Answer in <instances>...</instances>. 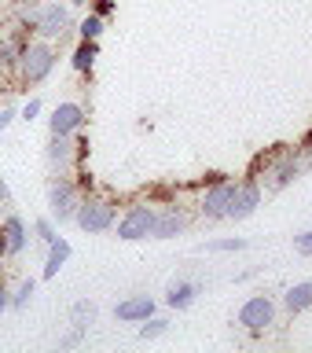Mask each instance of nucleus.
I'll return each instance as SVG.
<instances>
[{
    "instance_id": "obj_1",
    "label": "nucleus",
    "mask_w": 312,
    "mask_h": 353,
    "mask_svg": "<svg viewBox=\"0 0 312 353\" xmlns=\"http://www.w3.org/2000/svg\"><path fill=\"white\" fill-rule=\"evenodd\" d=\"M55 59H59V52H55V44L52 41H30L26 44V52L19 55V81L22 85H41V81H48L52 70H55Z\"/></svg>"
},
{
    "instance_id": "obj_2",
    "label": "nucleus",
    "mask_w": 312,
    "mask_h": 353,
    "mask_svg": "<svg viewBox=\"0 0 312 353\" xmlns=\"http://www.w3.org/2000/svg\"><path fill=\"white\" fill-rule=\"evenodd\" d=\"M118 221V206L110 203L103 195H81V203H77V214H74V225L85 232V236H103V232L114 228Z\"/></svg>"
},
{
    "instance_id": "obj_3",
    "label": "nucleus",
    "mask_w": 312,
    "mask_h": 353,
    "mask_svg": "<svg viewBox=\"0 0 312 353\" xmlns=\"http://www.w3.org/2000/svg\"><path fill=\"white\" fill-rule=\"evenodd\" d=\"M309 165H312V162H309L298 148H294V151H280L269 165H264L261 188H264V192H283V188H291L298 176L309 170Z\"/></svg>"
},
{
    "instance_id": "obj_4",
    "label": "nucleus",
    "mask_w": 312,
    "mask_h": 353,
    "mask_svg": "<svg viewBox=\"0 0 312 353\" xmlns=\"http://www.w3.org/2000/svg\"><path fill=\"white\" fill-rule=\"evenodd\" d=\"M77 203H81V192L70 181V173H55L48 184V217L55 225H70L77 214Z\"/></svg>"
},
{
    "instance_id": "obj_5",
    "label": "nucleus",
    "mask_w": 312,
    "mask_h": 353,
    "mask_svg": "<svg viewBox=\"0 0 312 353\" xmlns=\"http://www.w3.org/2000/svg\"><path fill=\"white\" fill-rule=\"evenodd\" d=\"M77 26L74 15H70V4L66 0H48V4H41V15H37V26H33V37L41 41H63L66 33Z\"/></svg>"
},
{
    "instance_id": "obj_6",
    "label": "nucleus",
    "mask_w": 312,
    "mask_h": 353,
    "mask_svg": "<svg viewBox=\"0 0 312 353\" xmlns=\"http://www.w3.org/2000/svg\"><path fill=\"white\" fill-rule=\"evenodd\" d=\"M151 228H154V206H147V203L125 206V214H121V217L114 221L118 239H125V243L151 239Z\"/></svg>"
},
{
    "instance_id": "obj_7",
    "label": "nucleus",
    "mask_w": 312,
    "mask_h": 353,
    "mask_svg": "<svg viewBox=\"0 0 312 353\" xmlns=\"http://www.w3.org/2000/svg\"><path fill=\"white\" fill-rule=\"evenodd\" d=\"M236 320L250 331V335H264V331L275 324V302H272L269 294H250L247 302L239 305Z\"/></svg>"
},
{
    "instance_id": "obj_8",
    "label": "nucleus",
    "mask_w": 312,
    "mask_h": 353,
    "mask_svg": "<svg viewBox=\"0 0 312 353\" xmlns=\"http://www.w3.org/2000/svg\"><path fill=\"white\" fill-rule=\"evenodd\" d=\"M236 184L239 181H231V176H214V184L202 192V199H198V214L206 221H225L228 203H231V195H236Z\"/></svg>"
},
{
    "instance_id": "obj_9",
    "label": "nucleus",
    "mask_w": 312,
    "mask_h": 353,
    "mask_svg": "<svg viewBox=\"0 0 312 353\" xmlns=\"http://www.w3.org/2000/svg\"><path fill=\"white\" fill-rule=\"evenodd\" d=\"M30 243V228L26 221H22L15 210H4V217H0V258H19L22 250H26Z\"/></svg>"
},
{
    "instance_id": "obj_10",
    "label": "nucleus",
    "mask_w": 312,
    "mask_h": 353,
    "mask_svg": "<svg viewBox=\"0 0 312 353\" xmlns=\"http://www.w3.org/2000/svg\"><path fill=\"white\" fill-rule=\"evenodd\" d=\"M261 195H264V188H261L258 176H242V181L236 184L231 203H228V217L225 221H247V217H253V210L261 206Z\"/></svg>"
},
{
    "instance_id": "obj_11",
    "label": "nucleus",
    "mask_w": 312,
    "mask_h": 353,
    "mask_svg": "<svg viewBox=\"0 0 312 353\" xmlns=\"http://www.w3.org/2000/svg\"><path fill=\"white\" fill-rule=\"evenodd\" d=\"M85 107L77 103V99H63V103H55L52 118H48V132L52 137H77V132L85 129Z\"/></svg>"
},
{
    "instance_id": "obj_12",
    "label": "nucleus",
    "mask_w": 312,
    "mask_h": 353,
    "mask_svg": "<svg viewBox=\"0 0 312 353\" xmlns=\"http://www.w3.org/2000/svg\"><path fill=\"white\" fill-rule=\"evenodd\" d=\"M191 217L184 214V206H162L154 210V228H151V239H176L184 236Z\"/></svg>"
},
{
    "instance_id": "obj_13",
    "label": "nucleus",
    "mask_w": 312,
    "mask_h": 353,
    "mask_svg": "<svg viewBox=\"0 0 312 353\" xmlns=\"http://www.w3.org/2000/svg\"><path fill=\"white\" fill-rule=\"evenodd\" d=\"M44 162L52 173H70L77 165V140L74 137H52L44 148Z\"/></svg>"
},
{
    "instance_id": "obj_14",
    "label": "nucleus",
    "mask_w": 312,
    "mask_h": 353,
    "mask_svg": "<svg viewBox=\"0 0 312 353\" xmlns=\"http://www.w3.org/2000/svg\"><path fill=\"white\" fill-rule=\"evenodd\" d=\"M154 309H158V302L151 294H129L114 305V320H121V324H140V320L154 316Z\"/></svg>"
},
{
    "instance_id": "obj_15",
    "label": "nucleus",
    "mask_w": 312,
    "mask_h": 353,
    "mask_svg": "<svg viewBox=\"0 0 312 353\" xmlns=\"http://www.w3.org/2000/svg\"><path fill=\"white\" fill-rule=\"evenodd\" d=\"M202 291H206L202 280H173L169 287H165V305L176 309V313H184V309L195 305V298Z\"/></svg>"
},
{
    "instance_id": "obj_16",
    "label": "nucleus",
    "mask_w": 312,
    "mask_h": 353,
    "mask_svg": "<svg viewBox=\"0 0 312 353\" xmlns=\"http://www.w3.org/2000/svg\"><path fill=\"white\" fill-rule=\"evenodd\" d=\"M30 41H33V33L22 30V26H15V30H11V37L0 41V74H4V70H15V66H19V55L26 52Z\"/></svg>"
},
{
    "instance_id": "obj_17",
    "label": "nucleus",
    "mask_w": 312,
    "mask_h": 353,
    "mask_svg": "<svg viewBox=\"0 0 312 353\" xmlns=\"http://www.w3.org/2000/svg\"><path fill=\"white\" fill-rule=\"evenodd\" d=\"M70 258H74V247H70V239H63V236H55L52 243H48V258H44V269H41V276L44 280H55L66 265H70Z\"/></svg>"
},
{
    "instance_id": "obj_18",
    "label": "nucleus",
    "mask_w": 312,
    "mask_h": 353,
    "mask_svg": "<svg viewBox=\"0 0 312 353\" xmlns=\"http://www.w3.org/2000/svg\"><path fill=\"white\" fill-rule=\"evenodd\" d=\"M283 305H287V313H309L312 309V280H302V283H294V287H287V294H283Z\"/></svg>"
},
{
    "instance_id": "obj_19",
    "label": "nucleus",
    "mask_w": 312,
    "mask_h": 353,
    "mask_svg": "<svg viewBox=\"0 0 312 353\" xmlns=\"http://www.w3.org/2000/svg\"><path fill=\"white\" fill-rule=\"evenodd\" d=\"M99 59V41H77V48L70 55V66H74V74H92V66Z\"/></svg>"
},
{
    "instance_id": "obj_20",
    "label": "nucleus",
    "mask_w": 312,
    "mask_h": 353,
    "mask_svg": "<svg viewBox=\"0 0 312 353\" xmlns=\"http://www.w3.org/2000/svg\"><path fill=\"white\" fill-rule=\"evenodd\" d=\"M96 316H99V305H96V302H88V298H81V302H74V309H70V324L85 327V331H92Z\"/></svg>"
},
{
    "instance_id": "obj_21",
    "label": "nucleus",
    "mask_w": 312,
    "mask_h": 353,
    "mask_svg": "<svg viewBox=\"0 0 312 353\" xmlns=\"http://www.w3.org/2000/svg\"><path fill=\"white\" fill-rule=\"evenodd\" d=\"M74 30H77V37H85V41H99V37H103V30H107V19L96 15V11H88Z\"/></svg>"
},
{
    "instance_id": "obj_22",
    "label": "nucleus",
    "mask_w": 312,
    "mask_h": 353,
    "mask_svg": "<svg viewBox=\"0 0 312 353\" xmlns=\"http://www.w3.org/2000/svg\"><path fill=\"white\" fill-rule=\"evenodd\" d=\"M37 15H41V0H19V4H15V26H22V30L33 33V26H37Z\"/></svg>"
},
{
    "instance_id": "obj_23",
    "label": "nucleus",
    "mask_w": 312,
    "mask_h": 353,
    "mask_svg": "<svg viewBox=\"0 0 312 353\" xmlns=\"http://www.w3.org/2000/svg\"><path fill=\"white\" fill-rule=\"evenodd\" d=\"M33 298H37V280L30 276V280H22L15 291H11V313H22V309H26Z\"/></svg>"
},
{
    "instance_id": "obj_24",
    "label": "nucleus",
    "mask_w": 312,
    "mask_h": 353,
    "mask_svg": "<svg viewBox=\"0 0 312 353\" xmlns=\"http://www.w3.org/2000/svg\"><path fill=\"white\" fill-rule=\"evenodd\" d=\"M250 243L242 239V236H228V239H206L202 243V250L206 254H239V250H247Z\"/></svg>"
},
{
    "instance_id": "obj_25",
    "label": "nucleus",
    "mask_w": 312,
    "mask_h": 353,
    "mask_svg": "<svg viewBox=\"0 0 312 353\" xmlns=\"http://www.w3.org/2000/svg\"><path fill=\"white\" fill-rule=\"evenodd\" d=\"M140 339L143 342H151V339H162L165 335V331H169V320H165V316H147V320H140Z\"/></svg>"
},
{
    "instance_id": "obj_26",
    "label": "nucleus",
    "mask_w": 312,
    "mask_h": 353,
    "mask_svg": "<svg viewBox=\"0 0 312 353\" xmlns=\"http://www.w3.org/2000/svg\"><path fill=\"white\" fill-rule=\"evenodd\" d=\"M33 236H37L44 247H48V243L59 236V232H55V221H52V217H37V221H33Z\"/></svg>"
},
{
    "instance_id": "obj_27",
    "label": "nucleus",
    "mask_w": 312,
    "mask_h": 353,
    "mask_svg": "<svg viewBox=\"0 0 312 353\" xmlns=\"http://www.w3.org/2000/svg\"><path fill=\"white\" fill-rule=\"evenodd\" d=\"M294 254H302V258H312V225L302 228L294 236Z\"/></svg>"
},
{
    "instance_id": "obj_28",
    "label": "nucleus",
    "mask_w": 312,
    "mask_h": 353,
    "mask_svg": "<svg viewBox=\"0 0 312 353\" xmlns=\"http://www.w3.org/2000/svg\"><path fill=\"white\" fill-rule=\"evenodd\" d=\"M85 335H88L85 327H77V324H70V331H66V335L59 339V350H74V346H81V342H85Z\"/></svg>"
},
{
    "instance_id": "obj_29",
    "label": "nucleus",
    "mask_w": 312,
    "mask_h": 353,
    "mask_svg": "<svg viewBox=\"0 0 312 353\" xmlns=\"http://www.w3.org/2000/svg\"><path fill=\"white\" fill-rule=\"evenodd\" d=\"M41 110H44V103H41V96H30V99H26V107L19 110V118H22V121H33V118L41 114Z\"/></svg>"
},
{
    "instance_id": "obj_30",
    "label": "nucleus",
    "mask_w": 312,
    "mask_h": 353,
    "mask_svg": "<svg viewBox=\"0 0 312 353\" xmlns=\"http://www.w3.org/2000/svg\"><path fill=\"white\" fill-rule=\"evenodd\" d=\"M88 4H92V11H96V15L110 19V15H114V8H118V0H88Z\"/></svg>"
},
{
    "instance_id": "obj_31",
    "label": "nucleus",
    "mask_w": 312,
    "mask_h": 353,
    "mask_svg": "<svg viewBox=\"0 0 312 353\" xmlns=\"http://www.w3.org/2000/svg\"><path fill=\"white\" fill-rule=\"evenodd\" d=\"M15 206V195H11V188H8V181L0 176V210H11Z\"/></svg>"
},
{
    "instance_id": "obj_32",
    "label": "nucleus",
    "mask_w": 312,
    "mask_h": 353,
    "mask_svg": "<svg viewBox=\"0 0 312 353\" xmlns=\"http://www.w3.org/2000/svg\"><path fill=\"white\" fill-rule=\"evenodd\" d=\"M77 192H81V195H88V192H92V173H88V170H81V173H77Z\"/></svg>"
},
{
    "instance_id": "obj_33",
    "label": "nucleus",
    "mask_w": 312,
    "mask_h": 353,
    "mask_svg": "<svg viewBox=\"0 0 312 353\" xmlns=\"http://www.w3.org/2000/svg\"><path fill=\"white\" fill-rule=\"evenodd\" d=\"M15 118H19V110H15V107H0V132H4Z\"/></svg>"
},
{
    "instance_id": "obj_34",
    "label": "nucleus",
    "mask_w": 312,
    "mask_h": 353,
    "mask_svg": "<svg viewBox=\"0 0 312 353\" xmlns=\"http://www.w3.org/2000/svg\"><path fill=\"white\" fill-rule=\"evenodd\" d=\"M298 151H302V154H305V159L312 162V129H309V132H305V137H302V143H298Z\"/></svg>"
},
{
    "instance_id": "obj_35",
    "label": "nucleus",
    "mask_w": 312,
    "mask_h": 353,
    "mask_svg": "<svg viewBox=\"0 0 312 353\" xmlns=\"http://www.w3.org/2000/svg\"><path fill=\"white\" fill-rule=\"evenodd\" d=\"M8 309H11V291H8L4 283H0V316H4Z\"/></svg>"
},
{
    "instance_id": "obj_36",
    "label": "nucleus",
    "mask_w": 312,
    "mask_h": 353,
    "mask_svg": "<svg viewBox=\"0 0 312 353\" xmlns=\"http://www.w3.org/2000/svg\"><path fill=\"white\" fill-rule=\"evenodd\" d=\"M66 4H70V8H85L88 0H66Z\"/></svg>"
}]
</instances>
